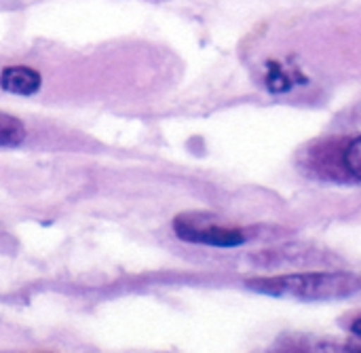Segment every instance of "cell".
Instances as JSON below:
<instances>
[{
    "instance_id": "1",
    "label": "cell",
    "mask_w": 361,
    "mask_h": 353,
    "mask_svg": "<svg viewBox=\"0 0 361 353\" xmlns=\"http://www.w3.org/2000/svg\"><path fill=\"white\" fill-rule=\"evenodd\" d=\"M247 288L277 299L290 301H338L360 292L361 277L351 271H322V273H290L250 280Z\"/></svg>"
},
{
    "instance_id": "2",
    "label": "cell",
    "mask_w": 361,
    "mask_h": 353,
    "mask_svg": "<svg viewBox=\"0 0 361 353\" xmlns=\"http://www.w3.org/2000/svg\"><path fill=\"white\" fill-rule=\"evenodd\" d=\"M173 231L182 241L214 246V248H237L245 244V233L233 227L218 225L205 214H180L173 218Z\"/></svg>"
},
{
    "instance_id": "3",
    "label": "cell",
    "mask_w": 361,
    "mask_h": 353,
    "mask_svg": "<svg viewBox=\"0 0 361 353\" xmlns=\"http://www.w3.org/2000/svg\"><path fill=\"white\" fill-rule=\"evenodd\" d=\"M40 85L42 76L30 66H6L0 72V87L15 95H34Z\"/></svg>"
},
{
    "instance_id": "4",
    "label": "cell",
    "mask_w": 361,
    "mask_h": 353,
    "mask_svg": "<svg viewBox=\"0 0 361 353\" xmlns=\"http://www.w3.org/2000/svg\"><path fill=\"white\" fill-rule=\"evenodd\" d=\"M296 78H300V80H305L298 72H290V70H286L281 64H277V61H269L267 64V76H264V83H267V87L271 89V91H275V93H283V91H290L294 85H296Z\"/></svg>"
},
{
    "instance_id": "5",
    "label": "cell",
    "mask_w": 361,
    "mask_h": 353,
    "mask_svg": "<svg viewBox=\"0 0 361 353\" xmlns=\"http://www.w3.org/2000/svg\"><path fill=\"white\" fill-rule=\"evenodd\" d=\"M25 140V127L19 119L0 112V146H17Z\"/></svg>"
},
{
    "instance_id": "6",
    "label": "cell",
    "mask_w": 361,
    "mask_h": 353,
    "mask_svg": "<svg viewBox=\"0 0 361 353\" xmlns=\"http://www.w3.org/2000/svg\"><path fill=\"white\" fill-rule=\"evenodd\" d=\"M343 163H345V167H347V172L351 176L361 180V136L353 138L349 142V146L343 152Z\"/></svg>"
},
{
    "instance_id": "7",
    "label": "cell",
    "mask_w": 361,
    "mask_h": 353,
    "mask_svg": "<svg viewBox=\"0 0 361 353\" xmlns=\"http://www.w3.org/2000/svg\"><path fill=\"white\" fill-rule=\"evenodd\" d=\"M313 353H361V343H336V341H324L313 347Z\"/></svg>"
},
{
    "instance_id": "8",
    "label": "cell",
    "mask_w": 361,
    "mask_h": 353,
    "mask_svg": "<svg viewBox=\"0 0 361 353\" xmlns=\"http://www.w3.org/2000/svg\"><path fill=\"white\" fill-rule=\"evenodd\" d=\"M351 333H353V335H355V337L361 341V316L355 320V322H353V324H351Z\"/></svg>"
}]
</instances>
